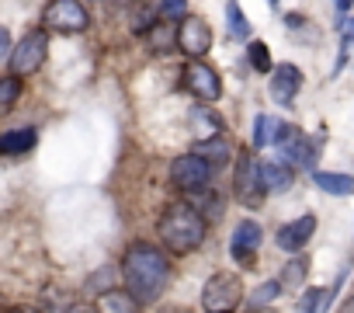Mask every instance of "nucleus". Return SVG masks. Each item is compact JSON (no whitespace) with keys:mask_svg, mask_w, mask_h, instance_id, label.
<instances>
[{"mask_svg":"<svg viewBox=\"0 0 354 313\" xmlns=\"http://www.w3.org/2000/svg\"><path fill=\"white\" fill-rule=\"evenodd\" d=\"M15 313H35V310H15Z\"/></svg>","mask_w":354,"mask_h":313,"instance_id":"obj_36","label":"nucleus"},{"mask_svg":"<svg viewBox=\"0 0 354 313\" xmlns=\"http://www.w3.org/2000/svg\"><path fill=\"white\" fill-rule=\"evenodd\" d=\"M281 289H285V285H281L278 278H274V282H264V285H261V289L250 296V306H264V303H268V299H274Z\"/></svg>","mask_w":354,"mask_h":313,"instance_id":"obj_28","label":"nucleus"},{"mask_svg":"<svg viewBox=\"0 0 354 313\" xmlns=\"http://www.w3.org/2000/svg\"><path fill=\"white\" fill-rule=\"evenodd\" d=\"M340 313H354V296H351V299H347V303L340 306Z\"/></svg>","mask_w":354,"mask_h":313,"instance_id":"obj_33","label":"nucleus"},{"mask_svg":"<svg viewBox=\"0 0 354 313\" xmlns=\"http://www.w3.org/2000/svg\"><path fill=\"white\" fill-rule=\"evenodd\" d=\"M46 56H49V39H46L42 32H28V35L15 46V53L8 56V66H11L15 77H25V73H35V70L46 63Z\"/></svg>","mask_w":354,"mask_h":313,"instance_id":"obj_5","label":"nucleus"},{"mask_svg":"<svg viewBox=\"0 0 354 313\" xmlns=\"http://www.w3.org/2000/svg\"><path fill=\"white\" fill-rule=\"evenodd\" d=\"M195 209L212 223V220H219L223 216V199L219 195H209V192H202V195H195Z\"/></svg>","mask_w":354,"mask_h":313,"instance_id":"obj_23","label":"nucleus"},{"mask_svg":"<svg viewBox=\"0 0 354 313\" xmlns=\"http://www.w3.org/2000/svg\"><path fill=\"white\" fill-rule=\"evenodd\" d=\"M122 282H125V292L139 303V306H149L163 296L167 282H170V261L160 247L153 244H132L122 258Z\"/></svg>","mask_w":354,"mask_h":313,"instance_id":"obj_1","label":"nucleus"},{"mask_svg":"<svg viewBox=\"0 0 354 313\" xmlns=\"http://www.w3.org/2000/svg\"><path fill=\"white\" fill-rule=\"evenodd\" d=\"M185 87H188L198 101H205V105H212V101L223 98V80H219V73H216L209 63H202V60H192V63L185 66Z\"/></svg>","mask_w":354,"mask_h":313,"instance_id":"obj_8","label":"nucleus"},{"mask_svg":"<svg viewBox=\"0 0 354 313\" xmlns=\"http://www.w3.org/2000/svg\"><path fill=\"white\" fill-rule=\"evenodd\" d=\"M97 310L101 313H139V303L129 292H104L97 299Z\"/></svg>","mask_w":354,"mask_h":313,"instance_id":"obj_20","label":"nucleus"},{"mask_svg":"<svg viewBox=\"0 0 354 313\" xmlns=\"http://www.w3.org/2000/svg\"><path fill=\"white\" fill-rule=\"evenodd\" d=\"M340 35H344V42H354V18H347L340 25Z\"/></svg>","mask_w":354,"mask_h":313,"instance_id":"obj_31","label":"nucleus"},{"mask_svg":"<svg viewBox=\"0 0 354 313\" xmlns=\"http://www.w3.org/2000/svg\"><path fill=\"white\" fill-rule=\"evenodd\" d=\"M344 278H347V271H340V275H337V282H333V285H326V289H306V296L299 299V310H295V313H326Z\"/></svg>","mask_w":354,"mask_h":313,"instance_id":"obj_13","label":"nucleus"},{"mask_svg":"<svg viewBox=\"0 0 354 313\" xmlns=\"http://www.w3.org/2000/svg\"><path fill=\"white\" fill-rule=\"evenodd\" d=\"M240 299H243V285H240V278L230 275V271L212 275V278L205 282V289H202V306H205L209 313H230Z\"/></svg>","mask_w":354,"mask_h":313,"instance_id":"obj_4","label":"nucleus"},{"mask_svg":"<svg viewBox=\"0 0 354 313\" xmlns=\"http://www.w3.org/2000/svg\"><path fill=\"white\" fill-rule=\"evenodd\" d=\"M313 181L326 195H354V178L351 175H333V171H313Z\"/></svg>","mask_w":354,"mask_h":313,"instance_id":"obj_15","label":"nucleus"},{"mask_svg":"<svg viewBox=\"0 0 354 313\" xmlns=\"http://www.w3.org/2000/svg\"><path fill=\"white\" fill-rule=\"evenodd\" d=\"M163 21H185L188 18V0H160Z\"/></svg>","mask_w":354,"mask_h":313,"instance_id":"obj_26","label":"nucleus"},{"mask_svg":"<svg viewBox=\"0 0 354 313\" xmlns=\"http://www.w3.org/2000/svg\"><path fill=\"white\" fill-rule=\"evenodd\" d=\"M313 233H316V216H299V220L278 226V247L288 251V254H295V251H302L309 244Z\"/></svg>","mask_w":354,"mask_h":313,"instance_id":"obj_12","label":"nucleus"},{"mask_svg":"<svg viewBox=\"0 0 354 313\" xmlns=\"http://www.w3.org/2000/svg\"><path fill=\"white\" fill-rule=\"evenodd\" d=\"M261 237H264V230H261L254 220L236 223L233 240H230V254H233L240 265H250V261H254V254H257V247H261Z\"/></svg>","mask_w":354,"mask_h":313,"instance_id":"obj_11","label":"nucleus"},{"mask_svg":"<svg viewBox=\"0 0 354 313\" xmlns=\"http://www.w3.org/2000/svg\"><path fill=\"white\" fill-rule=\"evenodd\" d=\"M233 195L243 206H257L264 195V178H261V164L254 161L250 153H240L236 161V178H233Z\"/></svg>","mask_w":354,"mask_h":313,"instance_id":"obj_7","label":"nucleus"},{"mask_svg":"<svg viewBox=\"0 0 354 313\" xmlns=\"http://www.w3.org/2000/svg\"><path fill=\"white\" fill-rule=\"evenodd\" d=\"M247 56H250V66H254L257 73H268V70L274 66V63H271V53H268V46H264V42H250Z\"/></svg>","mask_w":354,"mask_h":313,"instance_id":"obj_25","label":"nucleus"},{"mask_svg":"<svg viewBox=\"0 0 354 313\" xmlns=\"http://www.w3.org/2000/svg\"><path fill=\"white\" fill-rule=\"evenodd\" d=\"M177 42H181V49L192 56V60H202L209 49H212V28L205 18H185L181 25H177Z\"/></svg>","mask_w":354,"mask_h":313,"instance_id":"obj_9","label":"nucleus"},{"mask_svg":"<svg viewBox=\"0 0 354 313\" xmlns=\"http://www.w3.org/2000/svg\"><path fill=\"white\" fill-rule=\"evenodd\" d=\"M268 4H271V8H278V4H281V0H268Z\"/></svg>","mask_w":354,"mask_h":313,"instance_id":"obj_35","label":"nucleus"},{"mask_svg":"<svg viewBox=\"0 0 354 313\" xmlns=\"http://www.w3.org/2000/svg\"><path fill=\"white\" fill-rule=\"evenodd\" d=\"M42 21H46L49 32L73 35V32H84L87 28V11H84L80 0H49L46 11H42Z\"/></svg>","mask_w":354,"mask_h":313,"instance_id":"obj_6","label":"nucleus"},{"mask_svg":"<svg viewBox=\"0 0 354 313\" xmlns=\"http://www.w3.org/2000/svg\"><path fill=\"white\" fill-rule=\"evenodd\" d=\"M247 313H274V310H247Z\"/></svg>","mask_w":354,"mask_h":313,"instance_id":"obj_34","label":"nucleus"},{"mask_svg":"<svg viewBox=\"0 0 354 313\" xmlns=\"http://www.w3.org/2000/svg\"><path fill=\"white\" fill-rule=\"evenodd\" d=\"M66 313H101L97 306H87V303H77V306H70Z\"/></svg>","mask_w":354,"mask_h":313,"instance_id":"obj_32","label":"nucleus"},{"mask_svg":"<svg viewBox=\"0 0 354 313\" xmlns=\"http://www.w3.org/2000/svg\"><path fill=\"white\" fill-rule=\"evenodd\" d=\"M261 178H264V192H288L292 188V168L281 161L261 164Z\"/></svg>","mask_w":354,"mask_h":313,"instance_id":"obj_14","label":"nucleus"},{"mask_svg":"<svg viewBox=\"0 0 354 313\" xmlns=\"http://www.w3.org/2000/svg\"><path fill=\"white\" fill-rule=\"evenodd\" d=\"M192 122H195V129H198V139H202V143H205V139L223 136V122H219V115H216V111H209V108H195V111H192Z\"/></svg>","mask_w":354,"mask_h":313,"instance_id":"obj_18","label":"nucleus"},{"mask_svg":"<svg viewBox=\"0 0 354 313\" xmlns=\"http://www.w3.org/2000/svg\"><path fill=\"white\" fill-rule=\"evenodd\" d=\"M205 230H209V220L188 202L167 206V213L156 223V233H160V240L170 254H192L195 247H202Z\"/></svg>","mask_w":354,"mask_h":313,"instance_id":"obj_2","label":"nucleus"},{"mask_svg":"<svg viewBox=\"0 0 354 313\" xmlns=\"http://www.w3.org/2000/svg\"><path fill=\"white\" fill-rule=\"evenodd\" d=\"M209 181H212V164L198 153H181L170 161V185L185 195H202L209 192Z\"/></svg>","mask_w":354,"mask_h":313,"instance_id":"obj_3","label":"nucleus"},{"mask_svg":"<svg viewBox=\"0 0 354 313\" xmlns=\"http://www.w3.org/2000/svg\"><path fill=\"white\" fill-rule=\"evenodd\" d=\"M302 278H306V261H299V258H295V261L281 271V278H278V282H281L285 289H299V282H302Z\"/></svg>","mask_w":354,"mask_h":313,"instance_id":"obj_27","label":"nucleus"},{"mask_svg":"<svg viewBox=\"0 0 354 313\" xmlns=\"http://www.w3.org/2000/svg\"><path fill=\"white\" fill-rule=\"evenodd\" d=\"M18 94H21V77L8 73L4 80H0V108H11L18 101Z\"/></svg>","mask_w":354,"mask_h":313,"instance_id":"obj_24","label":"nucleus"},{"mask_svg":"<svg viewBox=\"0 0 354 313\" xmlns=\"http://www.w3.org/2000/svg\"><path fill=\"white\" fill-rule=\"evenodd\" d=\"M149 49L153 53H174V49H181V42H177V32L170 25H153L149 32Z\"/></svg>","mask_w":354,"mask_h":313,"instance_id":"obj_21","label":"nucleus"},{"mask_svg":"<svg viewBox=\"0 0 354 313\" xmlns=\"http://www.w3.org/2000/svg\"><path fill=\"white\" fill-rule=\"evenodd\" d=\"M281 129H285V122H278V118H271V115H257V125H254V146L261 150V146H268V143H278Z\"/></svg>","mask_w":354,"mask_h":313,"instance_id":"obj_19","label":"nucleus"},{"mask_svg":"<svg viewBox=\"0 0 354 313\" xmlns=\"http://www.w3.org/2000/svg\"><path fill=\"white\" fill-rule=\"evenodd\" d=\"M333 8H337V21L344 25V21H347V8H351V0H333Z\"/></svg>","mask_w":354,"mask_h":313,"instance_id":"obj_30","label":"nucleus"},{"mask_svg":"<svg viewBox=\"0 0 354 313\" xmlns=\"http://www.w3.org/2000/svg\"><path fill=\"white\" fill-rule=\"evenodd\" d=\"M195 153H198V156H205V161H209L212 168L226 164L230 156H233V150H230V143H226L223 136H216V139H205V143H198V146H195Z\"/></svg>","mask_w":354,"mask_h":313,"instance_id":"obj_17","label":"nucleus"},{"mask_svg":"<svg viewBox=\"0 0 354 313\" xmlns=\"http://www.w3.org/2000/svg\"><path fill=\"white\" fill-rule=\"evenodd\" d=\"M129 25H132V32L149 35V32H153V11H149V8H139V11L132 15V21H129Z\"/></svg>","mask_w":354,"mask_h":313,"instance_id":"obj_29","label":"nucleus"},{"mask_svg":"<svg viewBox=\"0 0 354 313\" xmlns=\"http://www.w3.org/2000/svg\"><path fill=\"white\" fill-rule=\"evenodd\" d=\"M226 21H230V35L233 39H247L250 42V25H247V18H243L236 0H230V4H226Z\"/></svg>","mask_w":354,"mask_h":313,"instance_id":"obj_22","label":"nucleus"},{"mask_svg":"<svg viewBox=\"0 0 354 313\" xmlns=\"http://www.w3.org/2000/svg\"><path fill=\"white\" fill-rule=\"evenodd\" d=\"M299 87H302V73H299V66H295V63H278L274 73H271V84H268L271 101L281 105V108H292Z\"/></svg>","mask_w":354,"mask_h":313,"instance_id":"obj_10","label":"nucleus"},{"mask_svg":"<svg viewBox=\"0 0 354 313\" xmlns=\"http://www.w3.org/2000/svg\"><path fill=\"white\" fill-rule=\"evenodd\" d=\"M35 146V129H11L0 136V150L8 156H18V153H28Z\"/></svg>","mask_w":354,"mask_h":313,"instance_id":"obj_16","label":"nucleus"}]
</instances>
